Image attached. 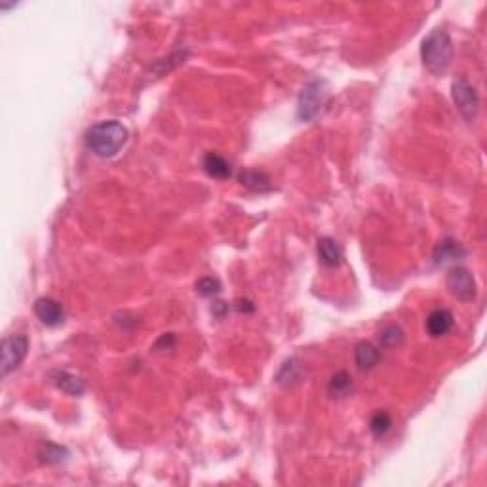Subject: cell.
Returning <instances> with one entry per match:
<instances>
[{
    "label": "cell",
    "mask_w": 487,
    "mask_h": 487,
    "mask_svg": "<svg viewBox=\"0 0 487 487\" xmlns=\"http://www.w3.org/2000/svg\"><path fill=\"white\" fill-rule=\"evenodd\" d=\"M29 350V339L21 333H14L2 339V375L6 377L18 370Z\"/></svg>",
    "instance_id": "cell-3"
},
{
    "label": "cell",
    "mask_w": 487,
    "mask_h": 487,
    "mask_svg": "<svg viewBox=\"0 0 487 487\" xmlns=\"http://www.w3.org/2000/svg\"><path fill=\"white\" fill-rule=\"evenodd\" d=\"M86 147L99 158H112L128 143V130L118 120H101L88 128Z\"/></svg>",
    "instance_id": "cell-1"
},
{
    "label": "cell",
    "mask_w": 487,
    "mask_h": 487,
    "mask_svg": "<svg viewBox=\"0 0 487 487\" xmlns=\"http://www.w3.org/2000/svg\"><path fill=\"white\" fill-rule=\"evenodd\" d=\"M35 314L36 318L41 320L42 324L48 325V328H58V325L63 324L65 313L61 303H58L52 297H41L36 299L35 303Z\"/></svg>",
    "instance_id": "cell-7"
},
{
    "label": "cell",
    "mask_w": 487,
    "mask_h": 487,
    "mask_svg": "<svg viewBox=\"0 0 487 487\" xmlns=\"http://www.w3.org/2000/svg\"><path fill=\"white\" fill-rule=\"evenodd\" d=\"M197 291L202 297H214L221 291V282L214 276H206L197 282Z\"/></svg>",
    "instance_id": "cell-20"
},
{
    "label": "cell",
    "mask_w": 487,
    "mask_h": 487,
    "mask_svg": "<svg viewBox=\"0 0 487 487\" xmlns=\"http://www.w3.org/2000/svg\"><path fill=\"white\" fill-rule=\"evenodd\" d=\"M38 457H41L42 463L59 464L69 457V451L65 447L58 446V444H44L41 451H38Z\"/></svg>",
    "instance_id": "cell-17"
},
{
    "label": "cell",
    "mask_w": 487,
    "mask_h": 487,
    "mask_svg": "<svg viewBox=\"0 0 487 487\" xmlns=\"http://www.w3.org/2000/svg\"><path fill=\"white\" fill-rule=\"evenodd\" d=\"M50 377H52V383L58 389H61L70 396H82L84 390H86L84 381L80 377H76L75 373L67 372V370H56V372L50 373Z\"/></svg>",
    "instance_id": "cell-11"
},
{
    "label": "cell",
    "mask_w": 487,
    "mask_h": 487,
    "mask_svg": "<svg viewBox=\"0 0 487 487\" xmlns=\"http://www.w3.org/2000/svg\"><path fill=\"white\" fill-rule=\"evenodd\" d=\"M390 426H392V419H390L389 413L384 412H377L370 421V430L375 438H383L390 430Z\"/></svg>",
    "instance_id": "cell-19"
},
{
    "label": "cell",
    "mask_w": 487,
    "mask_h": 487,
    "mask_svg": "<svg viewBox=\"0 0 487 487\" xmlns=\"http://www.w3.org/2000/svg\"><path fill=\"white\" fill-rule=\"evenodd\" d=\"M424 328H426V333L434 339L447 335L453 328V314L447 308H436L426 316Z\"/></svg>",
    "instance_id": "cell-9"
},
{
    "label": "cell",
    "mask_w": 487,
    "mask_h": 487,
    "mask_svg": "<svg viewBox=\"0 0 487 487\" xmlns=\"http://www.w3.org/2000/svg\"><path fill=\"white\" fill-rule=\"evenodd\" d=\"M453 56L455 50H453L451 36L444 29H434L421 44V59L424 67L436 76L444 75L449 69Z\"/></svg>",
    "instance_id": "cell-2"
},
{
    "label": "cell",
    "mask_w": 487,
    "mask_h": 487,
    "mask_svg": "<svg viewBox=\"0 0 487 487\" xmlns=\"http://www.w3.org/2000/svg\"><path fill=\"white\" fill-rule=\"evenodd\" d=\"M202 168L214 179H226V177H231V164L226 162L225 158L217 155V152H208L204 157Z\"/></svg>",
    "instance_id": "cell-14"
},
{
    "label": "cell",
    "mask_w": 487,
    "mask_h": 487,
    "mask_svg": "<svg viewBox=\"0 0 487 487\" xmlns=\"http://www.w3.org/2000/svg\"><path fill=\"white\" fill-rule=\"evenodd\" d=\"M238 179L244 187H248L251 191H268L271 189V179L265 172L259 169H244L242 174L238 175Z\"/></svg>",
    "instance_id": "cell-15"
},
{
    "label": "cell",
    "mask_w": 487,
    "mask_h": 487,
    "mask_svg": "<svg viewBox=\"0 0 487 487\" xmlns=\"http://www.w3.org/2000/svg\"><path fill=\"white\" fill-rule=\"evenodd\" d=\"M303 375H305V365L297 358H290L286 360L276 373V383L282 387H295L303 381Z\"/></svg>",
    "instance_id": "cell-12"
},
{
    "label": "cell",
    "mask_w": 487,
    "mask_h": 487,
    "mask_svg": "<svg viewBox=\"0 0 487 487\" xmlns=\"http://www.w3.org/2000/svg\"><path fill=\"white\" fill-rule=\"evenodd\" d=\"M432 257H434L436 265H444V263L464 259L466 257V250L463 248V244H459L455 238H444V240L436 244Z\"/></svg>",
    "instance_id": "cell-8"
},
{
    "label": "cell",
    "mask_w": 487,
    "mask_h": 487,
    "mask_svg": "<svg viewBox=\"0 0 487 487\" xmlns=\"http://www.w3.org/2000/svg\"><path fill=\"white\" fill-rule=\"evenodd\" d=\"M352 390V379L347 372H337L330 381V394L333 398H345Z\"/></svg>",
    "instance_id": "cell-16"
},
{
    "label": "cell",
    "mask_w": 487,
    "mask_h": 487,
    "mask_svg": "<svg viewBox=\"0 0 487 487\" xmlns=\"http://www.w3.org/2000/svg\"><path fill=\"white\" fill-rule=\"evenodd\" d=\"M451 95L453 103L459 109V112L466 118V120H472L476 115H478V109H480V98H478V92L474 90V86H470L468 82L464 78H455L451 84Z\"/></svg>",
    "instance_id": "cell-4"
},
{
    "label": "cell",
    "mask_w": 487,
    "mask_h": 487,
    "mask_svg": "<svg viewBox=\"0 0 487 487\" xmlns=\"http://www.w3.org/2000/svg\"><path fill=\"white\" fill-rule=\"evenodd\" d=\"M446 286L453 297L459 301L470 303L476 299V280L468 268L453 267L446 276Z\"/></svg>",
    "instance_id": "cell-5"
},
{
    "label": "cell",
    "mask_w": 487,
    "mask_h": 487,
    "mask_svg": "<svg viewBox=\"0 0 487 487\" xmlns=\"http://www.w3.org/2000/svg\"><path fill=\"white\" fill-rule=\"evenodd\" d=\"M324 80H310L305 84L299 95V118L305 122H310L314 116L318 115L322 101H324Z\"/></svg>",
    "instance_id": "cell-6"
},
{
    "label": "cell",
    "mask_w": 487,
    "mask_h": 487,
    "mask_svg": "<svg viewBox=\"0 0 487 487\" xmlns=\"http://www.w3.org/2000/svg\"><path fill=\"white\" fill-rule=\"evenodd\" d=\"M354 360H356V365L360 370H372L381 360V350L372 342L362 341L354 348Z\"/></svg>",
    "instance_id": "cell-13"
},
{
    "label": "cell",
    "mask_w": 487,
    "mask_h": 487,
    "mask_svg": "<svg viewBox=\"0 0 487 487\" xmlns=\"http://www.w3.org/2000/svg\"><path fill=\"white\" fill-rule=\"evenodd\" d=\"M402 341H404V331H402L400 325H384L383 330L379 331V342H381L383 347H398V345H402Z\"/></svg>",
    "instance_id": "cell-18"
},
{
    "label": "cell",
    "mask_w": 487,
    "mask_h": 487,
    "mask_svg": "<svg viewBox=\"0 0 487 487\" xmlns=\"http://www.w3.org/2000/svg\"><path fill=\"white\" fill-rule=\"evenodd\" d=\"M316 253H318V259L324 263L325 267H339L342 263L341 246L330 236H322L316 242Z\"/></svg>",
    "instance_id": "cell-10"
}]
</instances>
